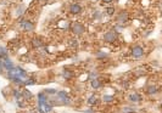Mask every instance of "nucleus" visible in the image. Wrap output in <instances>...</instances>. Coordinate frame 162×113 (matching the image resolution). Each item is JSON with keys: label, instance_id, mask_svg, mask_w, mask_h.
<instances>
[{"label": "nucleus", "instance_id": "nucleus-1", "mask_svg": "<svg viewBox=\"0 0 162 113\" xmlns=\"http://www.w3.org/2000/svg\"><path fill=\"white\" fill-rule=\"evenodd\" d=\"M132 56H133L134 59H136V60L143 59V56H144V49L141 48V46H134V48L132 49Z\"/></svg>", "mask_w": 162, "mask_h": 113}, {"label": "nucleus", "instance_id": "nucleus-2", "mask_svg": "<svg viewBox=\"0 0 162 113\" xmlns=\"http://www.w3.org/2000/svg\"><path fill=\"white\" fill-rule=\"evenodd\" d=\"M104 40L106 43H113L117 40V33L113 32V30H110V32L104 34Z\"/></svg>", "mask_w": 162, "mask_h": 113}, {"label": "nucleus", "instance_id": "nucleus-3", "mask_svg": "<svg viewBox=\"0 0 162 113\" xmlns=\"http://www.w3.org/2000/svg\"><path fill=\"white\" fill-rule=\"evenodd\" d=\"M72 30L74 34H82V33H84V26L80 23H74L72 26Z\"/></svg>", "mask_w": 162, "mask_h": 113}, {"label": "nucleus", "instance_id": "nucleus-4", "mask_svg": "<svg viewBox=\"0 0 162 113\" xmlns=\"http://www.w3.org/2000/svg\"><path fill=\"white\" fill-rule=\"evenodd\" d=\"M80 11H82V6L78 4H72L70 6V12L73 13V15H78Z\"/></svg>", "mask_w": 162, "mask_h": 113}, {"label": "nucleus", "instance_id": "nucleus-5", "mask_svg": "<svg viewBox=\"0 0 162 113\" xmlns=\"http://www.w3.org/2000/svg\"><path fill=\"white\" fill-rule=\"evenodd\" d=\"M22 27H23V29H26V30H32L34 28V24L32 22H29V21H26V22H23Z\"/></svg>", "mask_w": 162, "mask_h": 113}, {"label": "nucleus", "instance_id": "nucleus-6", "mask_svg": "<svg viewBox=\"0 0 162 113\" xmlns=\"http://www.w3.org/2000/svg\"><path fill=\"white\" fill-rule=\"evenodd\" d=\"M128 20V12L124 11V12H121V15L118 16V21L119 22H126Z\"/></svg>", "mask_w": 162, "mask_h": 113}, {"label": "nucleus", "instance_id": "nucleus-7", "mask_svg": "<svg viewBox=\"0 0 162 113\" xmlns=\"http://www.w3.org/2000/svg\"><path fill=\"white\" fill-rule=\"evenodd\" d=\"M32 45L34 46V48H42L43 43H42V40H40L39 38H34V39L32 40Z\"/></svg>", "mask_w": 162, "mask_h": 113}, {"label": "nucleus", "instance_id": "nucleus-8", "mask_svg": "<svg viewBox=\"0 0 162 113\" xmlns=\"http://www.w3.org/2000/svg\"><path fill=\"white\" fill-rule=\"evenodd\" d=\"M157 92V86L156 85H149L148 86V94H155Z\"/></svg>", "mask_w": 162, "mask_h": 113}, {"label": "nucleus", "instance_id": "nucleus-9", "mask_svg": "<svg viewBox=\"0 0 162 113\" xmlns=\"http://www.w3.org/2000/svg\"><path fill=\"white\" fill-rule=\"evenodd\" d=\"M92 85H93V88H94V89H99L103 84H101V81H100V80L95 79V80H93V81H92Z\"/></svg>", "mask_w": 162, "mask_h": 113}, {"label": "nucleus", "instance_id": "nucleus-10", "mask_svg": "<svg viewBox=\"0 0 162 113\" xmlns=\"http://www.w3.org/2000/svg\"><path fill=\"white\" fill-rule=\"evenodd\" d=\"M106 12H107V15H110V16H112V15L115 13V7H107L106 9Z\"/></svg>", "mask_w": 162, "mask_h": 113}, {"label": "nucleus", "instance_id": "nucleus-11", "mask_svg": "<svg viewBox=\"0 0 162 113\" xmlns=\"http://www.w3.org/2000/svg\"><path fill=\"white\" fill-rule=\"evenodd\" d=\"M136 96H138L136 94H134V95H130V97H129V99H130L132 101H139V100H140V97H136Z\"/></svg>", "mask_w": 162, "mask_h": 113}, {"label": "nucleus", "instance_id": "nucleus-12", "mask_svg": "<svg viewBox=\"0 0 162 113\" xmlns=\"http://www.w3.org/2000/svg\"><path fill=\"white\" fill-rule=\"evenodd\" d=\"M95 102H97V96H92V97H90V99H89V104L90 105H93V104H95Z\"/></svg>", "mask_w": 162, "mask_h": 113}, {"label": "nucleus", "instance_id": "nucleus-13", "mask_svg": "<svg viewBox=\"0 0 162 113\" xmlns=\"http://www.w3.org/2000/svg\"><path fill=\"white\" fill-rule=\"evenodd\" d=\"M104 101L106 102H110V101H113V96H104Z\"/></svg>", "mask_w": 162, "mask_h": 113}, {"label": "nucleus", "instance_id": "nucleus-14", "mask_svg": "<svg viewBox=\"0 0 162 113\" xmlns=\"http://www.w3.org/2000/svg\"><path fill=\"white\" fill-rule=\"evenodd\" d=\"M103 1H104V3H106V4H109V3H112L113 0H103Z\"/></svg>", "mask_w": 162, "mask_h": 113}]
</instances>
